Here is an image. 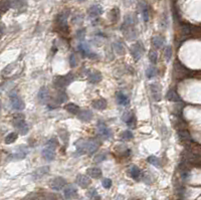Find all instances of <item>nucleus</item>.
Returning a JSON list of instances; mask_svg holds the SVG:
<instances>
[{"label": "nucleus", "instance_id": "423d86ee", "mask_svg": "<svg viewBox=\"0 0 201 200\" xmlns=\"http://www.w3.org/2000/svg\"><path fill=\"white\" fill-rule=\"evenodd\" d=\"M97 131H98V135L100 136L103 140H109V139H111L112 136H113L111 129H110L109 127L102 121L98 122Z\"/></svg>", "mask_w": 201, "mask_h": 200}, {"label": "nucleus", "instance_id": "a878e982", "mask_svg": "<svg viewBox=\"0 0 201 200\" xmlns=\"http://www.w3.org/2000/svg\"><path fill=\"white\" fill-rule=\"evenodd\" d=\"M87 174L90 177L95 178V179H99V178L102 177V170L100 168H97V167H94V168H89L87 170Z\"/></svg>", "mask_w": 201, "mask_h": 200}, {"label": "nucleus", "instance_id": "a18cd8bd", "mask_svg": "<svg viewBox=\"0 0 201 200\" xmlns=\"http://www.w3.org/2000/svg\"><path fill=\"white\" fill-rule=\"evenodd\" d=\"M60 136L61 138V140H63L64 143H68V134L67 131H64V130H60Z\"/></svg>", "mask_w": 201, "mask_h": 200}, {"label": "nucleus", "instance_id": "412c9836", "mask_svg": "<svg viewBox=\"0 0 201 200\" xmlns=\"http://www.w3.org/2000/svg\"><path fill=\"white\" fill-rule=\"evenodd\" d=\"M79 50L80 52V53L83 54V56H87V57H96V53H94L92 50L90 49V47L87 46V44H85V43H82V44L79 45Z\"/></svg>", "mask_w": 201, "mask_h": 200}, {"label": "nucleus", "instance_id": "4be33fe9", "mask_svg": "<svg viewBox=\"0 0 201 200\" xmlns=\"http://www.w3.org/2000/svg\"><path fill=\"white\" fill-rule=\"evenodd\" d=\"M166 99L169 102H172V103H179V102H181V98L178 94L177 90H175L173 89L168 90V93L166 94Z\"/></svg>", "mask_w": 201, "mask_h": 200}, {"label": "nucleus", "instance_id": "c03bdc74", "mask_svg": "<svg viewBox=\"0 0 201 200\" xmlns=\"http://www.w3.org/2000/svg\"><path fill=\"white\" fill-rule=\"evenodd\" d=\"M83 15H79V14H76L74 17H72V23L74 24H80L83 23Z\"/></svg>", "mask_w": 201, "mask_h": 200}, {"label": "nucleus", "instance_id": "79ce46f5", "mask_svg": "<svg viewBox=\"0 0 201 200\" xmlns=\"http://www.w3.org/2000/svg\"><path fill=\"white\" fill-rule=\"evenodd\" d=\"M157 59H158V53H157L155 50H150L149 52V60L151 63H157Z\"/></svg>", "mask_w": 201, "mask_h": 200}, {"label": "nucleus", "instance_id": "c756f323", "mask_svg": "<svg viewBox=\"0 0 201 200\" xmlns=\"http://www.w3.org/2000/svg\"><path fill=\"white\" fill-rule=\"evenodd\" d=\"M114 49H115L116 53L120 54V56H124L126 52V49H125V47H124L123 43L120 41H117L114 43Z\"/></svg>", "mask_w": 201, "mask_h": 200}, {"label": "nucleus", "instance_id": "5701e85b", "mask_svg": "<svg viewBox=\"0 0 201 200\" xmlns=\"http://www.w3.org/2000/svg\"><path fill=\"white\" fill-rule=\"evenodd\" d=\"M116 100H117V103L121 106H128L130 103V100L125 94L123 92H118L116 94Z\"/></svg>", "mask_w": 201, "mask_h": 200}, {"label": "nucleus", "instance_id": "a211bd4d", "mask_svg": "<svg viewBox=\"0 0 201 200\" xmlns=\"http://www.w3.org/2000/svg\"><path fill=\"white\" fill-rule=\"evenodd\" d=\"M89 16L92 17V18H97L101 15L102 13H103V7L99 4H95L93 6H91L89 8Z\"/></svg>", "mask_w": 201, "mask_h": 200}, {"label": "nucleus", "instance_id": "c9c22d12", "mask_svg": "<svg viewBox=\"0 0 201 200\" xmlns=\"http://www.w3.org/2000/svg\"><path fill=\"white\" fill-rule=\"evenodd\" d=\"M79 63V60H78V56L75 53H72L71 56H69V65L71 67H75Z\"/></svg>", "mask_w": 201, "mask_h": 200}, {"label": "nucleus", "instance_id": "6ab92c4d", "mask_svg": "<svg viewBox=\"0 0 201 200\" xmlns=\"http://www.w3.org/2000/svg\"><path fill=\"white\" fill-rule=\"evenodd\" d=\"M150 90H151V94L153 100L155 102H159L161 100V88L160 86L156 85V83H153V85L150 86Z\"/></svg>", "mask_w": 201, "mask_h": 200}, {"label": "nucleus", "instance_id": "6e6552de", "mask_svg": "<svg viewBox=\"0 0 201 200\" xmlns=\"http://www.w3.org/2000/svg\"><path fill=\"white\" fill-rule=\"evenodd\" d=\"M144 52H145V47L141 41L136 42L135 44L131 46V48H130V52H131V54H132L133 59L136 61L141 59V56H143Z\"/></svg>", "mask_w": 201, "mask_h": 200}, {"label": "nucleus", "instance_id": "b1692460", "mask_svg": "<svg viewBox=\"0 0 201 200\" xmlns=\"http://www.w3.org/2000/svg\"><path fill=\"white\" fill-rule=\"evenodd\" d=\"M92 106L94 109L99 111H103L106 108L108 107V102L105 99H99V100H95L92 103Z\"/></svg>", "mask_w": 201, "mask_h": 200}, {"label": "nucleus", "instance_id": "ddd939ff", "mask_svg": "<svg viewBox=\"0 0 201 200\" xmlns=\"http://www.w3.org/2000/svg\"><path fill=\"white\" fill-rule=\"evenodd\" d=\"M64 195L65 199H74L78 195V189L75 185H68L67 187L64 189Z\"/></svg>", "mask_w": 201, "mask_h": 200}, {"label": "nucleus", "instance_id": "cd10ccee", "mask_svg": "<svg viewBox=\"0 0 201 200\" xmlns=\"http://www.w3.org/2000/svg\"><path fill=\"white\" fill-rule=\"evenodd\" d=\"M152 43L156 48H163V46L165 45V39L162 36H154L152 38Z\"/></svg>", "mask_w": 201, "mask_h": 200}, {"label": "nucleus", "instance_id": "f257e3e1", "mask_svg": "<svg viewBox=\"0 0 201 200\" xmlns=\"http://www.w3.org/2000/svg\"><path fill=\"white\" fill-rule=\"evenodd\" d=\"M101 146V142L99 141L96 138H90L87 140H79L75 143V147L78 152H79V154L87 153L90 155H92L94 153H96V151H98V149Z\"/></svg>", "mask_w": 201, "mask_h": 200}, {"label": "nucleus", "instance_id": "4c0bfd02", "mask_svg": "<svg viewBox=\"0 0 201 200\" xmlns=\"http://www.w3.org/2000/svg\"><path fill=\"white\" fill-rule=\"evenodd\" d=\"M164 56H165V59L167 61H169L172 57V47L171 45H167L165 47V52H164Z\"/></svg>", "mask_w": 201, "mask_h": 200}, {"label": "nucleus", "instance_id": "393cba45", "mask_svg": "<svg viewBox=\"0 0 201 200\" xmlns=\"http://www.w3.org/2000/svg\"><path fill=\"white\" fill-rule=\"evenodd\" d=\"M128 172H129V175L133 178V179H135V180H138L139 178H140V176H141V170L139 169V167H137V166H135V165H133V166H131L130 168H129V170H128Z\"/></svg>", "mask_w": 201, "mask_h": 200}, {"label": "nucleus", "instance_id": "e433bc0d", "mask_svg": "<svg viewBox=\"0 0 201 200\" xmlns=\"http://www.w3.org/2000/svg\"><path fill=\"white\" fill-rule=\"evenodd\" d=\"M157 75V70L156 67H148V70L146 71V75H147L148 79H152V78H155Z\"/></svg>", "mask_w": 201, "mask_h": 200}, {"label": "nucleus", "instance_id": "7c9ffc66", "mask_svg": "<svg viewBox=\"0 0 201 200\" xmlns=\"http://www.w3.org/2000/svg\"><path fill=\"white\" fill-rule=\"evenodd\" d=\"M18 138V134L16 132H11L5 137V143L6 144H12L14 143Z\"/></svg>", "mask_w": 201, "mask_h": 200}, {"label": "nucleus", "instance_id": "f3484780", "mask_svg": "<svg viewBox=\"0 0 201 200\" xmlns=\"http://www.w3.org/2000/svg\"><path fill=\"white\" fill-rule=\"evenodd\" d=\"M76 116H78L79 120H80L82 122L87 123V122H90L91 120L93 119L94 114L91 110H80L79 113Z\"/></svg>", "mask_w": 201, "mask_h": 200}, {"label": "nucleus", "instance_id": "1a4fd4ad", "mask_svg": "<svg viewBox=\"0 0 201 200\" xmlns=\"http://www.w3.org/2000/svg\"><path fill=\"white\" fill-rule=\"evenodd\" d=\"M69 13L68 11H64L60 13L56 17V24L61 30H68V18Z\"/></svg>", "mask_w": 201, "mask_h": 200}, {"label": "nucleus", "instance_id": "f8f14e48", "mask_svg": "<svg viewBox=\"0 0 201 200\" xmlns=\"http://www.w3.org/2000/svg\"><path fill=\"white\" fill-rule=\"evenodd\" d=\"M65 185H67V181L65 179H64L63 177H56L50 181L49 183V186L52 190H56V191H60L61 190Z\"/></svg>", "mask_w": 201, "mask_h": 200}, {"label": "nucleus", "instance_id": "473e14b6", "mask_svg": "<svg viewBox=\"0 0 201 200\" xmlns=\"http://www.w3.org/2000/svg\"><path fill=\"white\" fill-rule=\"evenodd\" d=\"M68 99V98L67 96V94H65L64 92H60L56 94V101L57 102V104H63V103H64V102H67Z\"/></svg>", "mask_w": 201, "mask_h": 200}, {"label": "nucleus", "instance_id": "4468645a", "mask_svg": "<svg viewBox=\"0 0 201 200\" xmlns=\"http://www.w3.org/2000/svg\"><path fill=\"white\" fill-rule=\"evenodd\" d=\"M139 8H140L143 20L145 21V22H148L149 17H150V10H149L148 4L145 1H143V0H141V1L139 2Z\"/></svg>", "mask_w": 201, "mask_h": 200}, {"label": "nucleus", "instance_id": "39448f33", "mask_svg": "<svg viewBox=\"0 0 201 200\" xmlns=\"http://www.w3.org/2000/svg\"><path fill=\"white\" fill-rule=\"evenodd\" d=\"M13 127L15 128L21 135H26L29 131V127L27 125V123L25 122V120L23 117H15L13 119Z\"/></svg>", "mask_w": 201, "mask_h": 200}, {"label": "nucleus", "instance_id": "c85d7f7f", "mask_svg": "<svg viewBox=\"0 0 201 200\" xmlns=\"http://www.w3.org/2000/svg\"><path fill=\"white\" fill-rule=\"evenodd\" d=\"M64 110H67L68 113H71V114L72 115H78L79 113V108L76 106V105L75 104H68V105H65L64 106Z\"/></svg>", "mask_w": 201, "mask_h": 200}, {"label": "nucleus", "instance_id": "2f4dec72", "mask_svg": "<svg viewBox=\"0 0 201 200\" xmlns=\"http://www.w3.org/2000/svg\"><path fill=\"white\" fill-rule=\"evenodd\" d=\"M119 17H120V10L115 7L114 9H112V11L110 12V18L113 22H117L119 20Z\"/></svg>", "mask_w": 201, "mask_h": 200}, {"label": "nucleus", "instance_id": "8fccbe9b", "mask_svg": "<svg viewBox=\"0 0 201 200\" xmlns=\"http://www.w3.org/2000/svg\"><path fill=\"white\" fill-rule=\"evenodd\" d=\"M134 116V114L132 112H126L125 114L123 115V117H122V119H123V121L125 122V123H127L128 121H129V120L132 118Z\"/></svg>", "mask_w": 201, "mask_h": 200}, {"label": "nucleus", "instance_id": "20e7f679", "mask_svg": "<svg viewBox=\"0 0 201 200\" xmlns=\"http://www.w3.org/2000/svg\"><path fill=\"white\" fill-rule=\"evenodd\" d=\"M75 81V75L72 74H68L65 75H57L53 79V85L58 89H65L71 83Z\"/></svg>", "mask_w": 201, "mask_h": 200}, {"label": "nucleus", "instance_id": "0eeeda50", "mask_svg": "<svg viewBox=\"0 0 201 200\" xmlns=\"http://www.w3.org/2000/svg\"><path fill=\"white\" fill-rule=\"evenodd\" d=\"M9 99H10V104L11 107L16 111H22L25 108V104L22 101V99L18 96L16 92H11L9 94Z\"/></svg>", "mask_w": 201, "mask_h": 200}, {"label": "nucleus", "instance_id": "9d476101", "mask_svg": "<svg viewBox=\"0 0 201 200\" xmlns=\"http://www.w3.org/2000/svg\"><path fill=\"white\" fill-rule=\"evenodd\" d=\"M178 139L179 141L181 142V143H183L186 146H189V145H191L193 143V140L191 136H190V134L188 131H186L185 129H180L178 130Z\"/></svg>", "mask_w": 201, "mask_h": 200}, {"label": "nucleus", "instance_id": "37998d69", "mask_svg": "<svg viewBox=\"0 0 201 200\" xmlns=\"http://www.w3.org/2000/svg\"><path fill=\"white\" fill-rule=\"evenodd\" d=\"M107 159V154L104 153V152H102V153L100 154H98L96 157H95L94 159V161L96 162V163H99V162H102V161H104V160Z\"/></svg>", "mask_w": 201, "mask_h": 200}, {"label": "nucleus", "instance_id": "f03ea898", "mask_svg": "<svg viewBox=\"0 0 201 200\" xmlns=\"http://www.w3.org/2000/svg\"><path fill=\"white\" fill-rule=\"evenodd\" d=\"M57 146H58V142L56 138L49 139L41 151L42 157L45 160H47V161H52L54 157H56V149Z\"/></svg>", "mask_w": 201, "mask_h": 200}, {"label": "nucleus", "instance_id": "7ed1b4c3", "mask_svg": "<svg viewBox=\"0 0 201 200\" xmlns=\"http://www.w3.org/2000/svg\"><path fill=\"white\" fill-rule=\"evenodd\" d=\"M193 72L189 71L185 65L181 63L180 60H176L173 65V75L175 79H187L192 75Z\"/></svg>", "mask_w": 201, "mask_h": 200}, {"label": "nucleus", "instance_id": "a19ab883", "mask_svg": "<svg viewBox=\"0 0 201 200\" xmlns=\"http://www.w3.org/2000/svg\"><path fill=\"white\" fill-rule=\"evenodd\" d=\"M10 4H11V7L13 8H19L23 5V2L25 0H9Z\"/></svg>", "mask_w": 201, "mask_h": 200}, {"label": "nucleus", "instance_id": "aec40b11", "mask_svg": "<svg viewBox=\"0 0 201 200\" xmlns=\"http://www.w3.org/2000/svg\"><path fill=\"white\" fill-rule=\"evenodd\" d=\"M38 100L41 104H46L49 100V92L48 89L45 87H42L38 92Z\"/></svg>", "mask_w": 201, "mask_h": 200}, {"label": "nucleus", "instance_id": "bb28decb", "mask_svg": "<svg viewBox=\"0 0 201 200\" xmlns=\"http://www.w3.org/2000/svg\"><path fill=\"white\" fill-rule=\"evenodd\" d=\"M102 79H103V75L100 71H94L92 72L90 75H89V82L92 83H98L102 81Z\"/></svg>", "mask_w": 201, "mask_h": 200}, {"label": "nucleus", "instance_id": "ea45409f", "mask_svg": "<svg viewBox=\"0 0 201 200\" xmlns=\"http://www.w3.org/2000/svg\"><path fill=\"white\" fill-rule=\"evenodd\" d=\"M10 7H11V4H10L9 0H2V2H1V12L2 13L6 12Z\"/></svg>", "mask_w": 201, "mask_h": 200}, {"label": "nucleus", "instance_id": "72a5a7b5", "mask_svg": "<svg viewBox=\"0 0 201 200\" xmlns=\"http://www.w3.org/2000/svg\"><path fill=\"white\" fill-rule=\"evenodd\" d=\"M147 161L150 163V164H152V165H154L156 167H161V162H160V160L158 157H156V156H149V157L147 158Z\"/></svg>", "mask_w": 201, "mask_h": 200}, {"label": "nucleus", "instance_id": "58836bf2", "mask_svg": "<svg viewBox=\"0 0 201 200\" xmlns=\"http://www.w3.org/2000/svg\"><path fill=\"white\" fill-rule=\"evenodd\" d=\"M87 195L89 196V197L93 198L94 200H101V197H100V196L98 195V193H97V190H96V189H90V190L87 191Z\"/></svg>", "mask_w": 201, "mask_h": 200}, {"label": "nucleus", "instance_id": "09e8293b", "mask_svg": "<svg viewBox=\"0 0 201 200\" xmlns=\"http://www.w3.org/2000/svg\"><path fill=\"white\" fill-rule=\"evenodd\" d=\"M126 124L130 127V128H135V127H136V124H137L136 117H135V116H133V117L131 118V119H130L129 121H128Z\"/></svg>", "mask_w": 201, "mask_h": 200}, {"label": "nucleus", "instance_id": "49530a36", "mask_svg": "<svg viewBox=\"0 0 201 200\" xmlns=\"http://www.w3.org/2000/svg\"><path fill=\"white\" fill-rule=\"evenodd\" d=\"M76 37H78L79 40H83V39L86 37V29L85 28H80V29L76 31Z\"/></svg>", "mask_w": 201, "mask_h": 200}, {"label": "nucleus", "instance_id": "f704fd0d", "mask_svg": "<svg viewBox=\"0 0 201 200\" xmlns=\"http://www.w3.org/2000/svg\"><path fill=\"white\" fill-rule=\"evenodd\" d=\"M133 133L131 131H124V132L121 134V139L124 140V141H129V140H132L133 139Z\"/></svg>", "mask_w": 201, "mask_h": 200}, {"label": "nucleus", "instance_id": "2eb2a0df", "mask_svg": "<svg viewBox=\"0 0 201 200\" xmlns=\"http://www.w3.org/2000/svg\"><path fill=\"white\" fill-rule=\"evenodd\" d=\"M75 182L79 187L87 188L91 184V179L87 175H83V174H79V175L76 176Z\"/></svg>", "mask_w": 201, "mask_h": 200}, {"label": "nucleus", "instance_id": "dca6fc26", "mask_svg": "<svg viewBox=\"0 0 201 200\" xmlns=\"http://www.w3.org/2000/svg\"><path fill=\"white\" fill-rule=\"evenodd\" d=\"M48 172H49V167L42 166V167H40V168L36 169L34 172L32 173V178H33V180H38L40 178H42L43 176H45Z\"/></svg>", "mask_w": 201, "mask_h": 200}, {"label": "nucleus", "instance_id": "3c124183", "mask_svg": "<svg viewBox=\"0 0 201 200\" xmlns=\"http://www.w3.org/2000/svg\"><path fill=\"white\" fill-rule=\"evenodd\" d=\"M3 33H4V24L1 23V36L3 35Z\"/></svg>", "mask_w": 201, "mask_h": 200}, {"label": "nucleus", "instance_id": "de8ad7c7", "mask_svg": "<svg viewBox=\"0 0 201 200\" xmlns=\"http://www.w3.org/2000/svg\"><path fill=\"white\" fill-rule=\"evenodd\" d=\"M102 185H103L104 188L110 189V188L112 187V180L109 179V178H105V179L102 181Z\"/></svg>", "mask_w": 201, "mask_h": 200}, {"label": "nucleus", "instance_id": "603ef678", "mask_svg": "<svg viewBox=\"0 0 201 200\" xmlns=\"http://www.w3.org/2000/svg\"><path fill=\"white\" fill-rule=\"evenodd\" d=\"M86 0H79V2H85Z\"/></svg>", "mask_w": 201, "mask_h": 200}, {"label": "nucleus", "instance_id": "9b49d317", "mask_svg": "<svg viewBox=\"0 0 201 200\" xmlns=\"http://www.w3.org/2000/svg\"><path fill=\"white\" fill-rule=\"evenodd\" d=\"M28 153V148L26 146H19L16 148V151L14 152V153L10 156V158L12 160H22L26 157V155Z\"/></svg>", "mask_w": 201, "mask_h": 200}]
</instances>
